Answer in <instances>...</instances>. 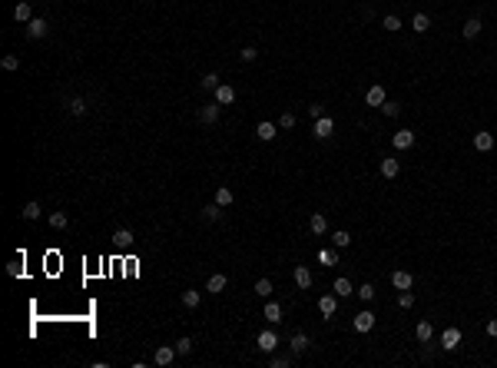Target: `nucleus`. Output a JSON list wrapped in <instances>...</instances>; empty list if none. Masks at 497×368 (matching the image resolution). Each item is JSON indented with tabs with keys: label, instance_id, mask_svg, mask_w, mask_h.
<instances>
[{
	"label": "nucleus",
	"instance_id": "obj_25",
	"mask_svg": "<svg viewBox=\"0 0 497 368\" xmlns=\"http://www.w3.org/2000/svg\"><path fill=\"white\" fill-rule=\"evenodd\" d=\"M226 285H229V279H226V275H212V279L205 282V292H212V296H216V292H222Z\"/></svg>",
	"mask_w": 497,
	"mask_h": 368
},
{
	"label": "nucleus",
	"instance_id": "obj_26",
	"mask_svg": "<svg viewBox=\"0 0 497 368\" xmlns=\"http://www.w3.org/2000/svg\"><path fill=\"white\" fill-rule=\"evenodd\" d=\"M428 27H431V17H428V14H414V20H411V30H414V33H424Z\"/></svg>",
	"mask_w": 497,
	"mask_h": 368
},
{
	"label": "nucleus",
	"instance_id": "obj_1",
	"mask_svg": "<svg viewBox=\"0 0 497 368\" xmlns=\"http://www.w3.org/2000/svg\"><path fill=\"white\" fill-rule=\"evenodd\" d=\"M176 355H179L176 352V345H159L156 352H153V361H156L159 368H166V365H173L176 361Z\"/></svg>",
	"mask_w": 497,
	"mask_h": 368
},
{
	"label": "nucleus",
	"instance_id": "obj_40",
	"mask_svg": "<svg viewBox=\"0 0 497 368\" xmlns=\"http://www.w3.org/2000/svg\"><path fill=\"white\" fill-rule=\"evenodd\" d=\"M199 87H202V90H216V87H219V77H216V73H205L202 80H199Z\"/></svg>",
	"mask_w": 497,
	"mask_h": 368
},
{
	"label": "nucleus",
	"instance_id": "obj_7",
	"mask_svg": "<svg viewBox=\"0 0 497 368\" xmlns=\"http://www.w3.org/2000/svg\"><path fill=\"white\" fill-rule=\"evenodd\" d=\"M385 100H388V96H385V87H378V83L365 90V103H368V106H381Z\"/></svg>",
	"mask_w": 497,
	"mask_h": 368
},
{
	"label": "nucleus",
	"instance_id": "obj_21",
	"mask_svg": "<svg viewBox=\"0 0 497 368\" xmlns=\"http://www.w3.org/2000/svg\"><path fill=\"white\" fill-rule=\"evenodd\" d=\"M66 113H70V116H83V113H87V100H83V96L66 100Z\"/></svg>",
	"mask_w": 497,
	"mask_h": 368
},
{
	"label": "nucleus",
	"instance_id": "obj_12",
	"mask_svg": "<svg viewBox=\"0 0 497 368\" xmlns=\"http://www.w3.org/2000/svg\"><path fill=\"white\" fill-rule=\"evenodd\" d=\"M308 229H312V236H325V232H328V219H325L322 212H312V219H308Z\"/></svg>",
	"mask_w": 497,
	"mask_h": 368
},
{
	"label": "nucleus",
	"instance_id": "obj_4",
	"mask_svg": "<svg viewBox=\"0 0 497 368\" xmlns=\"http://www.w3.org/2000/svg\"><path fill=\"white\" fill-rule=\"evenodd\" d=\"M351 325H355V332H371V328H375V312L362 309V312L355 315V322H351Z\"/></svg>",
	"mask_w": 497,
	"mask_h": 368
},
{
	"label": "nucleus",
	"instance_id": "obj_15",
	"mask_svg": "<svg viewBox=\"0 0 497 368\" xmlns=\"http://www.w3.org/2000/svg\"><path fill=\"white\" fill-rule=\"evenodd\" d=\"M219 110H222L219 103H205L202 110H199V120H202L205 126H209V123H216V120H219Z\"/></svg>",
	"mask_w": 497,
	"mask_h": 368
},
{
	"label": "nucleus",
	"instance_id": "obj_47",
	"mask_svg": "<svg viewBox=\"0 0 497 368\" xmlns=\"http://www.w3.org/2000/svg\"><path fill=\"white\" fill-rule=\"evenodd\" d=\"M318 259H322L325 265H331V262H335V252H328V249H325V252H322V256H318Z\"/></svg>",
	"mask_w": 497,
	"mask_h": 368
},
{
	"label": "nucleus",
	"instance_id": "obj_36",
	"mask_svg": "<svg viewBox=\"0 0 497 368\" xmlns=\"http://www.w3.org/2000/svg\"><path fill=\"white\" fill-rule=\"evenodd\" d=\"M355 296H358V299H362V302H371V299L378 296V292H375V285H371V282H365V285H362V288H358Z\"/></svg>",
	"mask_w": 497,
	"mask_h": 368
},
{
	"label": "nucleus",
	"instance_id": "obj_29",
	"mask_svg": "<svg viewBox=\"0 0 497 368\" xmlns=\"http://www.w3.org/2000/svg\"><path fill=\"white\" fill-rule=\"evenodd\" d=\"M216 202H219L222 209L232 206V189H229V186H219V189H216Z\"/></svg>",
	"mask_w": 497,
	"mask_h": 368
},
{
	"label": "nucleus",
	"instance_id": "obj_20",
	"mask_svg": "<svg viewBox=\"0 0 497 368\" xmlns=\"http://www.w3.org/2000/svg\"><path fill=\"white\" fill-rule=\"evenodd\" d=\"M335 309H338V299H335V296H322V302H318V312H322L325 319H331V315H335Z\"/></svg>",
	"mask_w": 497,
	"mask_h": 368
},
{
	"label": "nucleus",
	"instance_id": "obj_32",
	"mask_svg": "<svg viewBox=\"0 0 497 368\" xmlns=\"http://www.w3.org/2000/svg\"><path fill=\"white\" fill-rule=\"evenodd\" d=\"M219 216H222V206H219V202H209V206L202 209V219H209V223H216Z\"/></svg>",
	"mask_w": 497,
	"mask_h": 368
},
{
	"label": "nucleus",
	"instance_id": "obj_2",
	"mask_svg": "<svg viewBox=\"0 0 497 368\" xmlns=\"http://www.w3.org/2000/svg\"><path fill=\"white\" fill-rule=\"evenodd\" d=\"M47 33H50V27H47L43 17H33L30 24H27V37H30V40H43Z\"/></svg>",
	"mask_w": 497,
	"mask_h": 368
},
{
	"label": "nucleus",
	"instance_id": "obj_18",
	"mask_svg": "<svg viewBox=\"0 0 497 368\" xmlns=\"http://www.w3.org/2000/svg\"><path fill=\"white\" fill-rule=\"evenodd\" d=\"M308 345H312V342H308V335H305V332H295V335H292V342H289V348H292L295 355H302V352H308Z\"/></svg>",
	"mask_w": 497,
	"mask_h": 368
},
{
	"label": "nucleus",
	"instance_id": "obj_42",
	"mask_svg": "<svg viewBox=\"0 0 497 368\" xmlns=\"http://www.w3.org/2000/svg\"><path fill=\"white\" fill-rule=\"evenodd\" d=\"M278 126H282V129H292L295 126V113H282V116H278Z\"/></svg>",
	"mask_w": 497,
	"mask_h": 368
},
{
	"label": "nucleus",
	"instance_id": "obj_6",
	"mask_svg": "<svg viewBox=\"0 0 497 368\" xmlns=\"http://www.w3.org/2000/svg\"><path fill=\"white\" fill-rule=\"evenodd\" d=\"M391 285H395L398 292H404V288H411V285H414V275H411V272H404V269H398V272H391Z\"/></svg>",
	"mask_w": 497,
	"mask_h": 368
},
{
	"label": "nucleus",
	"instance_id": "obj_5",
	"mask_svg": "<svg viewBox=\"0 0 497 368\" xmlns=\"http://www.w3.org/2000/svg\"><path fill=\"white\" fill-rule=\"evenodd\" d=\"M441 345H444V352H454L461 345V328H444L441 332Z\"/></svg>",
	"mask_w": 497,
	"mask_h": 368
},
{
	"label": "nucleus",
	"instance_id": "obj_23",
	"mask_svg": "<svg viewBox=\"0 0 497 368\" xmlns=\"http://www.w3.org/2000/svg\"><path fill=\"white\" fill-rule=\"evenodd\" d=\"M262 319L272 322V325H275V322H282V305H278V302H268L265 312H262Z\"/></svg>",
	"mask_w": 497,
	"mask_h": 368
},
{
	"label": "nucleus",
	"instance_id": "obj_19",
	"mask_svg": "<svg viewBox=\"0 0 497 368\" xmlns=\"http://www.w3.org/2000/svg\"><path fill=\"white\" fill-rule=\"evenodd\" d=\"M398 173H401V163H398V160H391V156L381 160V176H385V179H395Z\"/></svg>",
	"mask_w": 497,
	"mask_h": 368
},
{
	"label": "nucleus",
	"instance_id": "obj_34",
	"mask_svg": "<svg viewBox=\"0 0 497 368\" xmlns=\"http://www.w3.org/2000/svg\"><path fill=\"white\" fill-rule=\"evenodd\" d=\"M0 66H4V70H10V73L20 70V56H17V53H7L4 60H0Z\"/></svg>",
	"mask_w": 497,
	"mask_h": 368
},
{
	"label": "nucleus",
	"instance_id": "obj_14",
	"mask_svg": "<svg viewBox=\"0 0 497 368\" xmlns=\"http://www.w3.org/2000/svg\"><path fill=\"white\" fill-rule=\"evenodd\" d=\"M255 136H259L262 143H272V139L278 136V126H275V123H259V129H255Z\"/></svg>",
	"mask_w": 497,
	"mask_h": 368
},
{
	"label": "nucleus",
	"instance_id": "obj_11",
	"mask_svg": "<svg viewBox=\"0 0 497 368\" xmlns=\"http://www.w3.org/2000/svg\"><path fill=\"white\" fill-rule=\"evenodd\" d=\"M474 150H481V153L494 150V133H487V129H481V133H474Z\"/></svg>",
	"mask_w": 497,
	"mask_h": 368
},
{
	"label": "nucleus",
	"instance_id": "obj_3",
	"mask_svg": "<svg viewBox=\"0 0 497 368\" xmlns=\"http://www.w3.org/2000/svg\"><path fill=\"white\" fill-rule=\"evenodd\" d=\"M312 133H315L318 139H328L331 133H335V120H331V116H318L315 126H312Z\"/></svg>",
	"mask_w": 497,
	"mask_h": 368
},
{
	"label": "nucleus",
	"instance_id": "obj_37",
	"mask_svg": "<svg viewBox=\"0 0 497 368\" xmlns=\"http://www.w3.org/2000/svg\"><path fill=\"white\" fill-rule=\"evenodd\" d=\"M378 110H381V113H385V116H391V120H395L398 113H401V106H398V103H391V100H385V103H381V106H378Z\"/></svg>",
	"mask_w": 497,
	"mask_h": 368
},
{
	"label": "nucleus",
	"instance_id": "obj_13",
	"mask_svg": "<svg viewBox=\"0 0 497 368\" xmlns=\"http://www.w3.org/2000/svg\"><path fill=\"white\" fill-rule=\"evenodd\" d=\"M14 20H17V24H30V20H33V10H30L27 0H20V4L14 7Z\"/></svg>",
	"mask_w": 497,
	"mask_h": 368
},
{
	"label": "nucleus",
	"instance_id": "obj_10",
	"mask_svg": "<svg viewBox=\"0 0 497 368\" xmlns=\"http://www.w3.org/2000/svg\"><path fill=\"white\" fill-rule=\"evenodd\" d=\"M232 100H236V90H232L229 83H219V87H216V103H219V106H229Z\"/></svg>",
	"mask_w": 497,
	"mask_h": 368
},
{
	"label": "nucleus",
	"instance_id": "obj_48",
	"mask_svg": "<svg viewBox=\"0 0 497 368\" xmlns=\"http://www.w3.org/2000/svg\"><path fill=\"white\" fill-rule=\"evenodd\" d=\"M487 335H490V338H497V319H490V322H487Z\"/></svg>",
	"mask_w": 497,
	"mask_h": 368
},
{
	"label": "nucleus",
	"instance_id": "obj_22",
	"mask_svg": "<svg viewBox=\"0 0 497 368\" xmlns=\"http://www.w3.org/2000/svg\"><path fill=\"white\" fill-rule=\"evenodd\" d=\"M481 17H471V20H467V24L464 27H461V33H464V37H467V40H474V37H477V33H481Z\"/></svg>",
	"mask_w": 497,
	"mask_h": 368
},
{
	"label": "nucleus",
	"instance_id": "obj_43",
	"mask_svg": "<svg viewBox=\"0 0 497 368\" xmlns=\"http://www.w3.org/2000/svg\"><path fill=\"white\" fill-rule=\"evenodd\" d=\"M176 352H179V355H189L192 352V338H179V342H176Z\"/></svg>",
	"mask_w": 497,
	"mask_h": 368
},
{
	"label": "nucleus",
	"instance_id": "obj_44",
	"mask_svg": "<svg viewBox=\"0 0 497 368\" xmlns=\"http://www.w3.org/2000/svg\"><path fill=\"white\" fill-rule=\"evenodd\" d=\"M239 56H242L245 63H252V60H259V50H255V47H242V53H239Z\"/></svg>",
	"mask_w": 497,
	"mask_h": 368
},
{
	"label": "nucleus",
	"instance_id": "obj_46",
	"mask_svg": "<svg viewBox=\"0 0 497 368\" xmlns=\"http://www.w3.org/2000/svg\"><path fill=\"white\" fill-rule=\"evenodd\" d=\"M272 365H275V368H289V358H285V355H275V358H272Z\"/></svg>",
	"mask_w": 497,
	"mask_h": 368
},
{
	"label": "nucleus",
	"instance_id": "obj_38",
	"mask_svg": "<svg viewBox=\"0 0 497 368\" xmlns=\"http://www.w3.org/2000/svg\"><path fill=\"white\" fill-rule=\"evenodd\" d=\"M255 292H259L262 299H268V296H272V279H259V282H255Z\"/></svg>",
	"mask_w": 497,
	"mask_h": 368
},
{
	"label": "nucleus",
	"instance_id": "obj_33",
	"mask_svg": "<svg viewBox=\"0 0 497 368\" xmlns=\"http://www.w3.org/2000/svg\"><path fill=\"white\" fill-rule=\"evenodd\" d=\"M20 216H24V219H40V216H43V209H40V202H27Z\"/></svg>",
	"mask_w": 497,
	"mask_h": 368
},
{
	"label": "nucleus",
	"instance_id": "obj_17",
	"mask_svg": "<svg viewBox=\"0 0 497 368\" xmlns=\"http://www.w3.org/2000/svg\"><path fill=\"white\" fill-rule=\"evenodd\" d=\"M414 335H418V342H421V345H428V342H431V335H434V325H431L428 319H421V322H418V328H414Z\"/></svg>",
	"mask_w": 497,
	"mask_h": 368
},
{
	"label": "nucleus",
	"instance_id": "obj_30",
	"mask_svg": "<svg viewBox=\"0 0 497 368\" xmlns=\"http://www.w3.org/2000/svg\"><path fill=\"white\" fill-rule=\"evenodd\" d=\"M335 292H338V299H345V296H355V292H351V282H348L345 275H338V279H335Z\"/></svg>",
	"mask_w": 497,
	"mask_h": 368
},
{
	"label": "nucleus",
	"instance_id": "obj_45",
	"mask_svg": "<svg viewBox=\"0 0 497 368\" xmlns=\"http://www.w3.org/2000/svg\"><path fill=\"white\" fill-rule=\"evenodd\" d=\"M308 116H312V120H318V116H325V110H322L318 103H312V106H308Z\"/></svg>",
	"mask_w": 497,
	"mask_h": 368
},
{
	"label": "nucleus",
	"instance_id": "obj_35",
	"mask_svg": "<svg viewBox=\"0 0 497 368\" xmlns=\"http://www.w3.org/2000/svg\"><path fill=\"white\" fill-rule=\"evenodd\" d=\"M7 275H10V279H20V275H24V259H14V262H7Z\"/></svg>",
	"mask_w": 497,
	"mask_h": 368
},
{
	"label": "nucleus",
	"instance_id": "obj_16",
	"mask_svg": "<svg viewBox=\"0 0 497 368\" xmlns=\"http://www.w3.org/2000/svg\"><path fill=\"white\" fill-rule=\"evenodd\" d=\"M295 285L312 288V269H308V265H295Z\"/></svg>",
	"mask_w": 497,
	"mask_h": 368
},
{
	"label": "nucleus",
	"instance_id": "obj_9",
	"mask_svg": "<svg viewBox=\"0 0 497 368\" xmlns=\"http://www.w3.org/2000/svg\"><path fill=\"white\" fill-rule=\"evenodd\" d=\"M391 143H395V150H411L414 146V133L411 129H398L395 136H391Z\"/></svg>",
	"mask_w": 497,
	"mask_h": 368
},
{
	"label": "nucleus",
	"instance_id": "obj_31",
	"mask_svg": "<svg viewBox=\"0 0 497 368\" xmlns=\"http://www.w3.org/2000/svg\"><path fill=\"white\" fill-rule=\"evenodd\" d=\"M331 242H335V246H338V249H348V246H351V232L338 229V232H335V236H331Z\"/></svg>",
	"mask_w": 497,
	"mask_h": 368
},
{
	"label": "nucleus",
	"instance_id": "obj_24",
	"mask_svg": "<svg viewBox=\"0 0 497 368\" xmlns=\"http://www.w3.org/2000/svg\"><path fill=\"white\" fill-rule=\"evenodd\" d=\"M113 242H116L119 249L133 246V232H129V229H116V232H113Z\"/></svg>",
	"mask_w": 497,
	"mask_h": 368
},
{
	"label": "nucleus",
	"instance_id": "obj_8",
	"mask_svg": "<svg viewBox=\"0 0 497 368\" xmlns=\"http://www.w3.org/2000/svg\"><path fill=\"white\" fill-rule=\"evenodd\" d=\"M275 345H278V335H275V332H268V328H265V332H259V352H275Z\"/></svg>",
	"mask_w": 497,
	"mask_h": 368
},
{
	"label": "nucleus",
	"instance_id": "obj_27",
	"mask_svg": "<svg viewBox=\"0 0 497 368\" xmlns=\"http://www.w3.org/2000/svg\"><path fill=\"white\" fill-rule=\"evenodd\" d=\"M47 223L53 226V229H66V226H70V216H66V212H50Z\"/></svg>",
	"mask_w": 497,
	"mask_h": 368
},
{
	"label": "nucleus",
	"instance_id": "obj_28",
	"mask_svg": "<svg viewBox=\"0 0 497 368\" xmlns=\"http://www.w3.org/2000/svg\"><path fill=\"white\" fill-rule=\"evenodd\" d=\"M199 302H202V296H199L196 288H186V292H182V305H186V309H196Z\"/></svg>",
	"mask_w": 497,
	"mask_h": 368
},
{
	"label": "nucleus",
	"instance_id": "obj_39",
	"mask_svg": "<svg viewBox=\"0 0 497 368\" xmlns=\"http://www.w3.org/2000/svg\"><path fill=\"white\" fill-rule=\"evenodd\" d=\"M381 27H385V30H391V33H395V30H401V20H398L395 14H388L385 20H381Z\"/></svg>",
	"mask_w": 497,
	"mask_h": 368
},
{
	"label": "nucleus",
	"instance_id": "obj_41",
	"mask_svg": "<svg viewBox=\"0 0 497 368\" xmlns=\"http://www.w3.org/2000/svg\"><path fill=\"white\" fill-rule=\"evenodd\" d=\"M398 305H401V309H411V305H414V292H411V288H404L401 296H398Z\"/></svg>",
	"mask_w": 497,
	"mask_h": 368
}]
</instances>
